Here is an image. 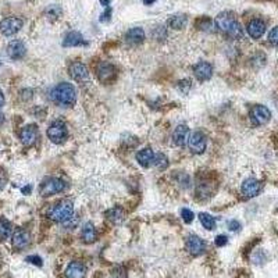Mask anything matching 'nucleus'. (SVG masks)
<instances>
[{
  "instance_id": "nucleus-1",
  "label": "nucleus",
  "mask_w": 278,
  "mask_h": 278,
  "mask_svg": "<svg viewBox=\"0 0 278 278\" xmlns=\"http://www.w3.org/2000/svg\"><path fill=\"white\" fill-rule=\"evenodd\" d=\"M215 27L218 28V31H221L225 35L231 36L233 39H242L243 29L241 24L238 22V20L235 18L233 13L224 11L220 13L214 20Z\"/></svg>"
},
{
  "instance_id": "nucleus-2",
  "label": "nucleus",
  "mask_w": 278,
  "mask_h": 278,
  "mask_svg": "<svg viewBox=\"0 0 278 278\" xmlns=\"http://www.w3.org/2000/svg\"><path fill=\"white\" fill-rule=\"evenodd\" d=\"M50 99L62 107H71L77 102V90L68 82L56 85L50 92Z\"/></svg>"
},
{
  "instance_id": "nucleus-3",
  "label": "nucleus",
  "mask_w": 278,
  "mask_h": 278,
  "mask_svg": "<svg viewBox=\"0 0 278 278\" xmlns=\"http://www.w3.org/2000/svg\"><path fill=\"white\" fill-rule=\"evenodd\" d=\"M49 217L56 223H63V224L67 223L68 220H71L74 217V205L71 200L64 199L57 205H54L49 212Z\"/></svg>"
},
{
  "instance_id": "nucleus-4",
  "label": "nucleus",
  "mask_w": 278,
  "mask_h": 278,
  "mask_svg": "<svg viewBox=\"0 0 278 278\" xmlns=\"http://www.w3.org/2000/svg\"><path fill=\"white\" fill-rule=\"evenodd\" d=\"M67 187V184L60 178H47L42 184H41V188H39V193L42 196H53L57 193H62L64 189Z\"/></svg>"
},
{
  "instance_id": "nucleus-5",
  "label": "nucleus",
  "mask_w": 278,
  "mask_h": 278,
  "mask_svg": "<svg viewBox=\"0 0 278 278\" xmlns=\"http://www.w3.org/2000/svg\"><path fill=\"white\" fill-rule=\"evenodd\" d=\"M249 116H251V121L253 126H264L271 118V111H270L269 107H266L263 105H256L251 108Z\"/></svg>"
},
{
  "instance_id": "nucleus-6",
  "label": "nucleus",
  "mask_w": 278,
  "mask_h": 278,
  "mask_svg": "<svg viewBox=\"0 0 278 278\" xmlns=\"http://www.w3.org/2000/svg\"><path fill=\"white\" fill-rule=\"evenodd\" d=\"M47 138L53 144H63L67 138V127L63 121H54L47 128Z\"/></svg>"
},
{
  "instance_id": "nucleus-7",
  "label": "nucleus",
  "mask_w": 278,
  "mask_h": 278,
  "mask_svg": "<svg viewBox=\"0 0 278 278\" xmlns=\"http://www.w3.org/2000/svg\"><path fill=\"white\" fill-rule=\"evenodd\" d=\"M188 146L192 153H195V154H202V153L206 150V146H207V141L205 134L200 132V131H195L193 134L189 135Z\"/></svg>"
},
{
  "instance_id": "nucleus-8",
  "label": "nucleus",
  "mask_w": 278,
  "mask_h": 278,
  "mask_svg": "<svg viewBox=\"0 0 278 278\" xmlns=\"http://www.w3.org/2000/svg\"><path fill=\"white\" fill-rule=\"evenodd\" d=\"M22 20L18 17H9L4 18L0 22V32L4 36H13L17 34L18 31L22 28Z\"/></svg>"
},
{
  "instance_id": "nucleus-9",
  "label": "nucleus",
  "mask_w": 278,
  "mask_h": 278,
  "mask_svg": "<svg viewBox=\"0 0 278 278\" xmlns=\"http://www.w3.org/2000/svg\"><path fill=\"white\" fill-rule=\"evenodd\" d=\"M38 136H39V129L35 124H29V126L24 127L20 132V139H21V144L24 146H32L36 142Z\"/></svg>"
},
{
  "instance_id": "nucleus-10",
  "label": "nucleus",
  "mask_w": 278,
  "mask_h": 278,
  "mask_svg": "<svg viewBox=\"0 0 278 278\" xmlns=\"http://www.w3.org/2000/svg\"><path fill=\"white\" fill-rule=\"evenodd\" d=\"M96 72H98L100 82H103V84H108L116 78V67L113 64L106 63V62H102L99 64Z\"/></svg>"
},
{
  "instance_id": "nucleus-11",
  "label": "nucleus",
  "mask_w": 278,
  "mask_h": 278,
  "mask_svg": "<svg viewBox=\"0 0 278 278\" xmlns=\"http://www.w3.org/2000/svg\"><path fill=\"white\" fill-rule=\"evenodd\" d=\"M187 251L193 256H199L206 251V243L197 235H189L187 239Z\"/></svg>"
},
{
  "instance_id": "nucleus-12",
  "label": "nucleus",
  "mask_w": 278,
  "mask_h": 278,
  "mask_svg": "<svg viewBox=\"0 0 278 278\" xmlns=\"http://www.w3.org/2000/svg\"><path fill=\"white\" fill-rule=\"evenodd\" d=\"M241 191H242L243 196L246 197L257 196L261 191V182L256 180V178H248V180L243 181Z\"/></svg>"
},
{
  "instance_id": "nucleus-13",
  "label": "nucleus",
  "mask_w": 278,
  "mask_h": 278,
  "mask_svg": "<svg viewBox=\"0 0 278 278\" xmlns=\"http://www.w3.org/2000/svg\"><path fill=\"white\" fill-rule=\"evenodd\" d=\"M68 74L71 75L72 80H75V81L78 82L85 81V80H88V77H89V72H88L86 65L81 63V62H74V63L70 65V68H68Z\"/></svg>"
},
{
  "instance_id": "nucleus-14",
  "label": "nucleus",
  "mask_w": 278,
  "mask_h": 278,
  "mask_svg": "<svg viewBox=\"0 0 278 278\" xmlns=\"http://www.w3.org/2000/svg\"><path fill=\"white\" fill-rule=\"evenodd\" d=\"M11 242H13V246L16 249H25L29 242H31V236H29V233L22 230V228H18L14 231L13 236H11Z\"/></svg>"
},
{
  "instance_id": "nucleus-15",
  "label": "nucleus",
  "mask_w": 278,
  "mask_h": 278,
  "mask_svg": "<svg viewBox=\"0 0 278 278\" xmlns=\"http://www.w3.org/2000/svg\"><path fill=\"white\" fill-rule=\"evenodd\" d=\"M25 45L22 41H11L9 45H7V56H9L11 60H21L24 56H25Z\"/></svg>"
},
{
  "instance_id": "nucleus-16",
  "label": "nucleus",
  "mask_w": 278,
  "mask_h": 278,
  "mask_svg": "<svg viewBox=\"0 0 278 278\" xmlns=\"http://www.w3.org/2000/svg\"><path fill=\"white\" fill-rule=\"evenodd\" d=\"M193 74H195L197 81H207L213 75V67H212V64L207 63V62H200L193 67Z\"/></svg>"
},
{
  "instance_id": "nucleus-17",
  "label": "nucleus",
  "mask_w": 278,
  "mask_h": 278,
  "mask_svg": "<svg viewBox=\"0 0 278 278\" xmlns=\"http://www.w3.org/2000/svg\"><path fill=\"white\" fill-rule=\"evenodd\" d=\"M188 139H189V128L188 126H185V124H181L178 126L175 129H174V134H172V141H174V144L177 145V146H185V145L188 144Z\"/></svg>"
},
{
  "instance_id": "nucleus-18",
  "label": "nucleus",
  "mask_w": 278,
  "mask_h": 278,
  "mask_svg": "<svg viewBox=\"0 0 278 278\" xmlns=\"http://www.w3.org/2000/svg\"><path fill=\"white\" fill-rule=\"evenodd\" d=\"M264 32H266V24L261 20L255 18V20L249 21V24H248V34L251 35V38H253V39H260L261 36L264 35Z\"/></svg>"
},
{
  "instance_id": "nucleus-19",
  "label": "nucleus",
  "mask_w": 278,
  "mask_h": 278,
  "mask_svg": "<svg viewBox=\"0 0 278 278\" xmlns=\"http://www.w3.org/2000/svg\"><path fill=\"white\" fill-rule=\"evenodd\" d=\"M85 276H86V267L81 261H72L65 270L67 278H85Z\"/></svg>"
},
{
  "instance_id": "nucleus-20",
  "label": "nucleus",
  "mask_w": 278,
  "mask_h": 278,
  "mask_svg": "<svg viewBox=\"0 0 278 278\" xmlns=\"http://www.w3.org/2000/svg\"><path fill=\"white\" fill-rule=\"evenodd\" d=\"M126 41L131 45H139L145 41V31L142 28L136 27L131 28L129 31H127Z\"/></svg>"
},
{
  "instance_id": "nucleus-21",
  "label": "nucleus",
  "mask_w": 278,
  "mask_h": 278,
  "mask_svg": "<svg viewBox=\"0 0 278 278\" xmlns=\"http://www.w3.org/2000/svg\"><path fill=\"white\" fill-rule=\"evenodd\" d=\"M81 45H86V42L84 41V36H82L80 32L71 31V32H68L67 35L64 36V41H63L64 47H74V46H81Z\"/></svg>"
},
{
  "instance_id": "nucleus-22",
  "label": "nucleus",
  "mask_w": 278,
  "mask_h": 278,
  "mask_svg": "<svg viewBox=\"0 0 278 278\" xmlns=\"http://www.w3.org/2000/svg\"><path fill=\"white\" fill-rule=\"evenodd\" d=\"M136 160L142 167H150L154 163V153L150 148H145L136 153Z\"/></svg>"
},
{
  "instance_id": "nucleus-23",
  "label": "nucleus",
  "mask_w": 278,
  "mask_h": 278,
  "mask_svg": "<svg viewBox=\"0 0 278 278\" xmlns=\"http://www.w3.org/2000/svg\"><path fill=\"white\" fill-rule=\"evenodd\" d=\"M81 235H82L84 242H86V243L95 242V241H96V236H98L96 230H95V227H93L92 223H86V224H84V227H82Z\"/></svg>"
},
{
  "instance_id": "nucleus-24",
  "label": "nucleus",
  "mask_w": 278,
  "mask_h": 278,
  "mask_svg": "<svg viewBox=\"0 0 278 278\" xmlns=\"http://www.w3.org/2000/svg\"><path fill=\"white\" fill-rule=\"evenodd\" d=\"M187 24H188V18L184 14H174L167 21V25L172 29H182L187 27Z\"/></svg>"
},
{
  "instance_id": "nucleus-25",
  "label": "nucleus",
  "mask_w": 278,
  "mask_h": 278,
  "mask_svg": "<svg viewBox=\"0 0 278 278\" xmlns=\"http://www.w3.org/2000/svg\"><path fill=\"white\" fill-rule=\"evenodd\" d=\"M106 217H107L111 223H114V224H120V223L124 220L126 213H124V210H123L121 207H113V209H110V210L106 212Z\"/></svg>"
},
{
  "instance_id": "nucleus-26",
  "label": "nucleus",
  "mask_w": 278,
  "mask_h": 278,
  "mask_svg": "<svg viewBox=\"0 0 278 278\" xmlns=\"http://www.w3.org/2000/svg\"><path fill=\"white\" fill-rule=\"evenodd\" d=\"M13 233V225L10 223L9 220L6 218H0V239L4 241V239H9Z\"/></svg>"
},
{
  "instance_id": "nucleus-27",
  "label": "nucleus",
  "mask_w": 278,
  "mask_h": 278,
  "mask_svg": "<svg viewBox=\"0 0 278 278\" xmlns=\"http://www.w3.org/2000/svg\"><path fill=\"white\" fill-rule=\"evenodd\" d=\"M199 218H200L202 225H203L206 230H209V231L215 228V220L213 215H210L209 213H200V214H199Z\"/></svg>"
},
{
  "instance_id": "nucleus-28",
  "label": "nucleus",
  "mask_w": 278,
  "mask_h": 278,
  "mask_svg": "<svg viewBox=\"0 0 278 278\" xmlns=\"http://www.w3.org/2000/svg\"><path fill=\"white\" fill-rule=\"evenodd\" d=\"M196 25L199 29H203V31H210V28H213L215 25L214 21L209 17H200L197 20Z\"/></svg>"
},
{
  "instance_id": "nucleus-29",
  "label": "nucleus",
  "mask_w": 278,
  "mask_h": 278,
  "mask_svg": "<svg viewBox=\"0 0 278 278\" xmlns=\"http://www.w3.org/2000/svg\"><path fill=\"white\" fill-rule=\"evenodd\" d=\"M159 170H166L167 166H169V159L163 154V153H159V154H154V163H153Z\"/></svg>"
},
{
  "instance_id": "nucleus-30",
  "label": "nucleus",
  "mask_w": 278,
  "mask_h": 278,
  "mask_svg": "<svg viewBox=\"0 0 278 278\" xmlns=\"http://www.w3.org/2000/svg\"><path fill=\"white\" fill-rule=\"evenodd\" d=\"M153 38H154L156 41L166 39V38H167V28L163 27V25H159V27L154 28V29H153Z\"/></svg>"
},
{
  "instance_id": "nucleus-31",
  "label": "nucleus",
  "mask_w": 278,
  "mask_h": 278,
  "mask_svg": "<svg viewBox=\"0 0 278 278\" xmlns=\"http://www.w3.org/2000/svg\"><path fill=\"white\" fill-rule=\"evenodd\" d=\"M269 42L270 45H273L274 47H278V25L274 27L269 34Z\"/></svg>"
},
{
  "instance_id": "nucleus-32",
  "label": "nucleus",
  "mask_w": 278,
  "mask_h": 278,
  "mask_svg": "<svg viewBox=\"0 0 278 278\" xmlns=\"http://www.w3.org/2000/svg\"><path fill=\"white\" fill-rule=\"evenodd\" d=\"M181 217H182V220L185 221V223H192L193 221V218H195V215H193V212L192 210H189V209H182L181 210Z\"/></svg>"
},
{
  "instance_id": "nucleus-33",
  "label": "nucleus",
  "mask_w": 278,
  "mask_h": 278,
  "mask_svg": "<svg viewBox=\"0 0 278 278\" xmlns=\"http://www.w3.org/2000/svg\"><path fill=\"white\" fill-rule=\"evenodd\" d=\"M46 13H47V16L52 18H57L60 14H62V10H60V7H57V6H50L49 9L46 10Z\"/></svg>"
},
{
  "instance_id": "nucleus-34",
  "label": "nucleus",
  "mask_w": 278,
  "mask_h": 278,
  "mask_svg": "<svg viewBox=\"0 0 278 278\" xmlns=\"http://www.w3.org/2000/svg\"><path fill=\"white\" fill-rule=\"evenodd\" d=\"M178 88H180V90H182V93H188L189 89L192 88V85H191V81L189 80H182V81L178 82Z\"/></svg>"
},
{
  "instance_id": "nucleus-35",
  "label": "nucleus",
  "mask_w": 278,
  "mask_h": 278,
  "mask_svg": "<svg viewBox=\"0 0 278 278\" xmlns=\"http://www.w3.org/2000/svg\"><path fill=\"white\" fill-rule=\"evenodd\" d=\"M228 242V238L225 236V235H218L217 238H215L214 243L218 246V248H221V246H225Z\"/></svg>"
},
{
  "instance_id": "nucleus-36",
  "label": "nucleus",
  "mask_w": 278,
  "mask_h": 278,
  "mask_svg": "<svg viewBox=\"0 0 278 278\" xmlns=\"http://www.w3.org/2000/svg\"><path fill=\"white\" fill-rule=\"evenodd\" d=\"M228 228H230L231 231H241V223L236 221V220H231V221L228 223Z\"/></svg>"
},
{
  "instance_id": "nucleus-37",
  "label": "nucleus",
  "mask_w": 278,
  "mask_h": 278,
  "mask_svg": "<svg viewBox=\"0 0 278 278\" xmlns=\"http://www.w3.org/2000/svg\"><path fill=\"white\" fill-rule=\"evenodd\" d=\"M6 184H7V175H6L4 170L0 169V191L6 187Z\"/></svg>"
},
{
  "instance_id": "nucleus-38",
  "label": "nucleus",
  "mask_w": 278,
  "mask_h": 278,
  "mask_svg": "<svg viewBox=\"0 0 278 278\" xmlns=\"http://www.w3.org/2000/svg\"><path fill=\"white\" fill-rule=\"evenodd\" d=\"M28 263H32L35 266H42V259L39 256H28L27 257Z\"/></svg>"
},
{
  "instance_id": "nucleus-39",
  "label": "nucleus",
  "mask_w": 278,
  "mask_h": 278,
  "mask_svg": "<svg viewBox=\"0 0 278 278\" xmlns=\"http://www.w3.org/2000/svg\"><path fill=\"white\" fill-rule=\"evenodd\" d=\"M110 16H111V7L108 6V7H106V11L100 16V21L103 22V21H108L110 20Z\"/></svg>"
},
{
  "instance_id": "nucleus-40",
  "label": "nucleus",
  "mask_w": 278,
  "mask_h": 278,
  "mask_svg": "<svg viewBox=\"0 0 278 278\" xmlns=\"http://www.w3.org/2000/svg\"><path fill=\"white\" fill-rule=\"evenodd\" d=\"M4 105V95H3V92H1V89H0V107Z\"/></svg>"
},
{
  "instance_id": "nucleus-41",
  "label": "nucleus",
  "mask_w": 278,
  "mask_h": 278,
  "mask_svg": "<svg viewBox=\"0 0 278 278\" xmlns=\"http://www.w3.org/2000/svg\"><path fill=\"white\" fill-rule=\"evenodd\" d=\"M100 3H102L105 7H108V6H110V0H100Z\"/></svg>"
},
{
  "instance_id": "nucleus-42",
  "label": "nucleus",
  "mask_w": 278,
  "mask_h": 278,
  "mask_svg": "<svg viewBox=\"0 0 278 278\" xmlns=\"http://www.w3.org/2000/svg\"><path fill=\"white\" fill-rule=\"evenodd\" d=\"M22 192H24V193H29V192H31V187L28 185L25 188H22Z\"/></svg>"
},
{
  "instance_id": "nucleus-43",
  "label": "nucleus",
  "mask_w": 278,
  "mask_h": 278,
  "mask_svg": "<svg viewBox=\"0 0 278 278\" xmlns=\"http://www.w3.org/2000/svg\"><path fill=\"white\" fill-rule=\"evenodd\" d=\"M154 1H156V0H144V3H145V4H148V6H150V4H153Z\"/></svg>"
},
{
  "instance_id": "nucleus-44",
  "label": "nucleus",
  "mask_w": 278,
  "mask_h": 278,
  "mask_svg": "<svg viewBox=\"0 0 278 278\" xmlns=\"http://www.w3.org/2000/svg\"><path fill=\"white\" fill-rule=\"evenodd\" d=\"M3 123H4V116H3V114L0 113V126H1Z\"/></svg>"
}]
</instances>
